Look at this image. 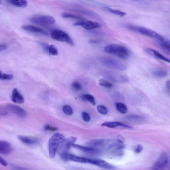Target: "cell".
Returning <instances> with one entry per match:
<instances>
[{"label": "cell", "instance_id": "7c38bea8", "mask_svg": "<svg viewBox=\"0 0 170 170\" xmlns=\"http://www.w3.org/2000/svg\"><path fill=\"white\" fill-rule=\"evenodd\" d=\"M90 164L107 169H114L115 168V167L112 164L99 159L90 158Z\"/></svg>", "mask_w": 170, "mask_h": 170}, {"label": "cell", "instance_id": "603a6c76", "mask_svg": "<svg viewBox=\"0 0 170 170\" xmlns=\"http://www.w3.org/2000/svg\"><path fill=\"white\" fill-rule=\"evenodd\" d=\"M71 10L72 11L84 14L88 16H93L95 15L94 13L90 10L82 8H73Z\"/></svg>", "mask_w": 170, "mask_h": 170}, {"label": "cell", "instance_id": "ac0fdd59", "mask_svg": "<svg viewBox=\"0 0 170 170\" xmlns=\"http://www.w3.org/2000/svg\"><path fill=\"white\" fill-rule=\"evenodd\" d=\"M105 143V141L103 139H97L92 140L86 144L87 147L96 149H100L104 146Z\"/></svg>", "mask_w": 170, "mask_h": 170}, {"label": "cell", "instance_id": "3957f363", "mask_svg": "<svg viewBox=\"0 0 170 170\" xmlns=\"http://www.w3.org/2000/svg\"><path fill=\"white\" fill-rule=\"evenodd\" d=\"M64 135L60 133H56L50 138L48 144L49 156L54 158L61 144L66 140Z\"/></svg>", "mask_w": 170, "mask_h": 170}, {"label": "cell", "instance_id": "ba28073f", "mask_svg": "<svg viewBox=\"0 0 170 170\" xmlns=\"http://www.w3.org/2000/svg\"><path fill=\"white\" fill-rule=\"evenodd\" d=\"M169 162V157L166 152L162 153L153 165L151 170H165Z\"/></svg>", "mask_w": 170, "mask_h": 170}, {"label": "cell", "instance_id": "4dcf8cb0", "mask_svg": "<svg viewBox=\"0 0 170 170\" xmlns=\"http://www.w3.org/2000/svg\"><path fill=\"white\" fill-rule=\"evenodd\" d=\"M48 52L50 55L53 56H57L58 54L57 48L53 45H49Z\"/></svg>", "mask_w": 170, "mask_h": 170}, {"label": "cell", "instance_id": "8d00e7d4", "mask_svg": "<svg viewBox=\"0 0 170 170\" xmlns=\"http://www.w3.org/2000/svg\"><path fill=\"white\" fill-rule=\"evenodd\" d=\"M44 129L46 131H54L58 130V129L55 127L51 126L49 125H46L44 126Z\"/></svg>", "mask_w": 170, "mask_h": 170}, {"label": "cell", "instance_id": "f35d334b", "mask_svg": "<svg viewBox=\"0 0 170 170\" xmlns=\"http://www.w3.org/2000/svg\"><path fill=\"white\" fill-rule=\"evenodd\" d=\"M8 112L7 109L3 107H0V116H6Z\"/></svg>", "mask_w": 170, "mask_h": 170}, {"label": "cell", "instance_id": "b9f144b4", "mask_svg": "<svg viewBox=\"0 0 170 170\" xmlns=\"http://www.w3.org/2000/svg\"><path fill=\"white\" fill-rule=\"evenodd\" d=\"M101 42V41L100 40H91L89 41L90 43L92 44H99Z\"/></svg>", "mask_w": 170, "mask_h": 170}, {"label": "cell", "instance_id": "44dd1931", "mask_svg": "<svg viewBox=\"0 0 170 170\" xmlns=\"http://www.w3.org/2000/svg\"><path fill=\"white\" fill-rule=\"evenodd\" d=\"M153 74L158 78H163L167 76L168 75V72L165 69L159 68L153 70Z\"/></svg>", "mask_w": 170, "mask_h": 170}, {"label": "cell", "instance_id": "e575fe53", "mask_svg": "<svg viewBox=\"0 0 170 170\" xmlns=\"http://www.w3.org/2000/svg\"><path fill=\"white\" fill-rule=\"evenodd\" d=\"M82 119L86 122H89L90 120V116L88 113L86 112H82Z\"/></svg>", "mask_w": 170, "mask_h": 170}, {"label": "cell", "instance_id": "30bf717a", "mask_svg": "<svg viewBox=\"0 0 170 170\" xmlns=\"http://www.w3.org/2000/svg\"><path fill=\"white\" fill-rule=\"evenodd\" d=\"M75 26H81L85 30H90L100 28L101 25L99 23L91 21L85 19L80 20L74 24Z\"/></svg>", "mask_w": 170, "mask_h": 170}, {"label": "cell", "instance_id": "8fae6325", "mask_svg": "<svg viewBox=\"0 0 170 170\" xmlns=\"http://www.w3.org/2000/svg\"><path fill=\"white\" fill-rule=\"evenodd\" d=\"M7 109L13 114L21 118H24L27 115V113L22 108L12 104H8Z\"/></svg>", "mask_w": 170, "mask_h": 170}, {"label": "cell", "instance_id": "7a4b0ae2", "mask_svg": "<svg viewBox=\"0 0 170 170\" xmlns=\"http://www.w3.org/2000/svg\"><path fill=\"white\" fill-rule=\"evenodd\" d=\"M126 27L132 32H137L145 36L162 41L164 40L160 34L151 29L138 26L128 24Z\"/></svg>", "mask_w": 170, "mask_h": 170}, {"label": "cell", "instance_id": "5bb4252c", "mask_svg": "<svg viewBox=\"0 0 170 170\" xmlns=\"http://www.w3.org/2000/svg\"><path fill=\"white\" fill-rule=\"evenodd\" d=\"M22 28L24 30L29 32L39 34L45 36H47L48 35V32L45 30L34 26L25 25L22 26Z\"/></svg>", "mask_w": 170, "mask_h": 170}, {"label": "cell", "instance_id": "ee69618b", "mask_svg": "<svg viewBox=\"0 0 170 170\" xmlns=\"http://www.w3.org/2000/svg\"><path fill=\"white\" fill-rule=\"evenodd\" d=\"M166 85L167 91L168 92L169 94L170 90V81L169 80H168L167 81L166 84Z\"/></svg>", "mask_w": 170, "mask_h": 170}, {"label": "cell", "instance_id": "4fadbf2b", "mask_svg": "<svg viewBox=\"0 0 170 170\" xmlns=\"http://www.w3.org/2000/svg\"><path fill=\"white\" fill-rule=\"evenodd\" d=\"M72 147L82 152L94 154V155H99L102 152L100 149L93 148L87 146H82L75 144H73Z\"/></svg>", "mask_w": 170, "mask_h": 170}, {"label": "cell", "instance_id": "f6af8a7d", "mask_svg": "<svg viewBox=\"0 0 170 170\" xmlns=\"http://www.w3.org/2000/svg\"><path fill=\"white\" fill-rule=\"evenodd\" d=\"M118 141H119V142L121 143H122L124 141V138L120 135L118 137Z\"/></svg>", "mask_w": 170, "mask_h": 170}, {"label": "cell", "instance_id": "2e32d148", "mask_svg": "<svg viewBox=\"0 0 170 170\" xmlns=\"http://www.w3.org/2000/svg\"><path fill=\"white\" fill-rule=\"evenodd\" d=\"M12 151V148L10 144L4 141H0V154L7 155Z\"/></svg>", "mask_w": 170, "mask_h": 170}, {"label": "cell", "instance_id": "d590c367", "mask_svg": "<svg viewBox=\"0 0 170 170\" xmlns=\"http://www.w3.org/2000/svg\"><path fill=\"white\" fill-rule=\"evenodd\" d=\"M72 86L73 88L76 90H80L82 89V86L79 82L76 81H74L72 84Z\"/></svg>", "mask_w": 170, "mask_h": 170}, {"label": "cell", "instance_id": "7bdbcfd3", "mask_svg": "<svg viewBox=\"0 0 170 170\" xmlns=\"http://www.w3.org/2000/svg\"><path fill=\"white\" fill-rule=\"evenodd\" d=\"M7 46L6 45L1 44H0V52H1L7 49Z\"/></svg>", "mask_w": 170, "mask_h": 170}, {"label": "cell", "instance_id": "5b68a950", "mask_svg": "<svg viewBox=\"0 0 170 170\" xmlns=\"http://www.w3.org/2000/svg\"><path fill=\"white\" fill-rule=\"evenodd\" d=\"M50 35L51 37L54 40L66 42L72 46L74 45V41L69 35L61 30L55 29L51 30Z\"/></svg>", "mask_w": 170, "mask_h": 170}, {"label": "cell", "instance_id": "8992f818", "mask_svg": "<svg viewBox=\"0 0 170 170\" xmlns=\"http://www.w3.org/2000/svg\"><path fill=\"white\" fill-rule=\"evenodd\" d=\"M103 74L106 79L115 83H125L129 81L126 76L116 71L106 70Z\"/></svg>", "mask_w": 170, "mask_h": 170}, {"label": "cell", "instance_id": "83f0119b", "mask_svg": "<svg viewBox=\"0 0 170 170\" xmlns=\"http://www.w3.org/2000/svg\"><path fill=\"white\" fill-rule=\"evenodd\" d=\"M104 8L108 12L121 17H124L126 15V13L119 10L113 9L107 7H105Z\"/></svg>", "mask_w": 170, "mask_h": 170}, {"label": "cell", "instance_id": "ab89813d", "mask_svg": "<svg viewBox=\"0 0 170 170\" xmlns=\"http://www.w3.org/2000/svg\"><path fill=\"white\" fill-rule=\"evenodd\" d=\"M143 150V146L141 144L138 145L136 148L135 152L137 153H140Z\"/></svg>", "mask_w": 170, "mask_h": 170}, {"label": "cell", "instance_id": "9a60e30c", "mask_svg": "<svg viewBox=\"0 0 170 170\" xmlns=\"http://www.w3.org/2000/svg\"><path fill=\"white\" fill-rule=\"evenodd\" d=\"M12 101L17 104H22L24 102V99L21 93L17 88L13 89L12 95Z\"/></svg>", "mask_w": 170, "mask_h": 170}, {"label": "cell", "instance_id": "d6a6232c", "mask_svg": "<svg viewBox=\"0 0 170 170\" xmlns=\"http://www.w3.org/2000/svg\"><path fill=\"white\" fill-rule=\"evenodd\" d=\"M97 109L98 111L100 114L103 115H106L108 112L106 107L102 105L98 106Z\"/></svg>", "mask_w": 170, "mask_h": 170}, {"label": "cell", "instance_id": "74e56055", "mask_svg": "<svg viewBox=\"0 0 170 170\" xmlns=\"http://www.w3.org/2000/svg\"><path fill=\"white\" fill-rule=\"evenodd\" d=\"M38 43H39V44L41 46H42V47L44 49V50L45 51H47V52H48V50L49 45L48 44L44 43V42H39Z\"/></svg>", "mask_w": 170, "mask_h": 170}, {"label": "cell", "instance_id": "f1b7e54d", "mask_svg": "<svg viewBox=\"0 0 170 170\" xmlns=\"http://www.w3.org/2000/svg\"><path fill=\"white\" fill-rule=\"evenodd\" d=\"M81 98L84 101L90 102L94 106L95 105V101L94 97L92 95L89 94H86L82 95Z\"/></svg>", "mask_w": 170, "mask_h": 170}, {"label": "cell", "instance_id": "6da1fadb", "mask_svg": "<svg viewBox=\"0 0 170 170\" xmlns=\"http://www.w3.org/2000/svg\"><path fill=\"white\" fill-rule=\"evenodd\" d=\"M107 53L114 55L124 60H127L129 58L130 51L125 46L116 44L107 45L104 48Z\"/></svg>", "mask_w": 170, "mask_h": 170}, {"label": "cell", "instance_id": "4316f807", "mask_svg": "<svg viewBox=\"0 0 170 170\" xmlns=\"http://www.w3.org/2000/svg\"><path fill=\"white\" fill-rule=\"evenodd\" d=\"M115 106L117 110L123 114H125L128 112V108L124 104L120 102H117Z\"/></svg>", "mask_w": 170, "mask_h": 170}, {"label": "cell", "instance_id": "7402d4cb", "mask_svg": "<svg viewBox=\"0 0 170 170\" xmlns=\"http://www.w3.org/2000/svg\"><path fill=\"white\" fill-rule=\"evenodd\" d=\"M148 51H150V53H152L153 55L156 58L166 62L167 63H170V60L169 59L165 57V56H164L160 53L158 52L156 50L151 49H148Z\"/></svg>", "mask_w": 170, "mask_h": 170}, {"label": "cell", "instance_id": "484cf974", "mask_svg": "<svg viewBox=\"0 0 170 170\" xmlns=\"http://www.w3.org/2000/svg\"><path fill=\"white\" fill-rule=\"evenodd\" d=\"M161 48L169 55H170V41L169 40H164L161 41Z\"/></svg>", "mask_w": 170, "mask_h": 170}, {"label": "cell", "instance_id": "1f68e13d", "mask_svg": "<svg viewBox=\"0 0 170 170\" xmlns=\"http://www.w3.org/2000/svg\"><path fill=\"white\" fill-rule=\"evenodd\" d=\"M99 84L100 86L106 87L107 88H111L113 86V85L110 82L104 80H100L99 81Z\"/></svg>", "mask_w": 170, "mask_h": 170}, {"label": "cell", "instance_id": "277c9868", "mask_svg": "<svg viewBox=\"0 0 170 170\" xmlns=\"http://www.w3.org/2000/svg\"><path fill=\"white\" fill-rule=\"evenodd\" d=\"M100 63L107 67L119 71H124L126 66L120 61L107 56H102L99 59Z\"/></svg>", "mask_w": 170, "mask_h": 170}, {"label": "cell", "instance_id": "d6986e66", "mask_svg": "<svg viewBox=\"0 0 170 170\" xmlns=\"http://www.w3.org/2000/svg\"><path fill=\"white\" fill-rule=\"evenodd\" d=\"M101 126L107 127L110 128H115L119 127H123L131 129V127L124 124L118 122H106L102 124Z\"/></svg>", "mask_w": 170, "mask_h": 170}, {"label": "cell", "instance_id": "e0dca14e", "mask_svg": "<svg viewBox=\"0 0 170 170\" xmlns=\"http://www.w3.org/2000/svg\"><path fill=\"white\" fill-rule=\"evenodd\" d=\"M17 138L21 142L29 145H35L38 143L39 141L38 139L37 138L22 135H18Z\"/></svg>", "mask_w": 170, "mask_h": 170}, {"label": "cell", "instance_id": "f546056e", "mask_svg": "<svg viewBox=\"0 0 170 170\" xmlns=\"http://www.w3.org/2000/svg\"><path fill=\"white\" fill-rule=\"evenodd\" d=\"M13 76L10 74L3 73L0 70V80H10L13 79Z\"/></svg>", "mask_w": 170, "mask_h": 170}, {"label": "cell", "instance_id": "60d3db41", "mask_svg": "<svg viewBox=\"0 0 170 170\" xmlns=\"http://www.w3.org/2000/svg\"><path fill=\"white\" fill-rule=\"evenodd\" d=\"M0 164L4 167H6L8 165V163L7 161L1 156H0Z\"/></svg>", "mask_w": 170, "mask_h": 170}, {"label": "cell", "instance_id": "d4e9b609", "mask_svg": "<svg viewBox=\"0 0 170 170\" xmlns=\"http://www.w3.org/2000/svg\"><path fill=\"white\" fill-rule=\"evenodd\" d=\"M62 16L65 18H71L75 20H81L85 19L84 17L80 15L69 13L65 12L62 14Z\"/></svg>", "mask_w": 170, "mask_h": 170}, {"label": "cell", "instance_id": "9c48e42d", "mask_svg": "<svg viewBox=\"0 0 170 170\" xmlns=\"http://www.w3.org/2000/svg\"><path fill=\"white\" fill-rule=\"evenodd\" d=\"M77 140L76 138L70 137L66 139L61 144L57 152L61 157L68 153L70 148Z\"/></svg>", "mask_w": 170, "mask_h": 170}, {"label": "cell", "instance_id": "ffe728a7", "mask_svg": "<svg viewBox=\"0 0 170 170\" xmlns=\"http://www.w3.org/2000/svg\"><path fill=\"white\" fill-rule=\"evenodd\" d=\"M10 4L18 7L24 8L27 6V2L25 0L23 1H17V0H8L7 1Z\"/></svg>", "mask_w": 170, "mask_h": 170}, {"label": "cell", "instance_id": "bcb514c9", "mask_svg": "<svg viewBox=\"0 0 170 170\" xmlns=\"http://www.w3.org/2000/svg\"><path fill=\"white\" fill-rule=\"evenodd\" d=\"M1 1H0V4H1Z\"/></svg>", "mask_w": 170, "mask_h": 170}, {"label": "cell", "instance_id": "52a82bcc", "mask_svg": "<svg viewBox=\"0 0 170 170\" xmlns=\"http://www.w3.org/2000/svg\"><path fill=\"white\" fill-rule=\"evenodd\" d=\"M29 20L33 23L42 25L53 24L56 22L54 17L46 15H34L31 17Z\"/></svg>", "mask_w": 170, "mask_h": 170}, {"label": "cell", "instance_id": "cb8c5ba5", "mask_svg": "<svg viewBox=\"0 0 170 170\" xmlns=\"http://www.w3.org/2000/svg\"><path fill=\"white\" fill-rule=\"evenodd\" d=\"M127 119L131 121L139 122L143 121L146 119V118L142 116L137 115H130L127 117Z\"/></svg>", "mask_w": 170, "mask_h": 170}, {"label": "cell", "instance_id": "836d02e7", "mask_svg": "<svg viewBox=\"0 0 170 170\" xmlns=\"http://www.w3.org/2000/svg\"><path fill=\"white\" fill-rule=\"evenodd\" d=\"M63 111L65 114L68 115H71L73 114V110L71 106L69 105H65L63 107Z\"/></svg>", "mask_w": 170, "mask_h": 170}]
</instances>
